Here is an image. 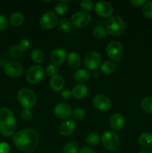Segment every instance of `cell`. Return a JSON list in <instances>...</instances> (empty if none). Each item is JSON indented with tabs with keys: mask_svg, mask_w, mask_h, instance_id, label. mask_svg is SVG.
Returning <instances> with one entry per match:
<instances>
[{
	"mask_svg": "<svg viewBox=\"0 0 152 153\" xmlns=\"http://www.w3.org/2000/svg\"><path fill=\"white\" fill-rule=\"evenodd\" d=\"M125 30V22L118 15L111 16L107 22V31L113 36H119L123 34Z\"/></svg>",
	"mask_w": 152,
	"mask_h": 153,
	"instance_id": "277c9868",
	"label": "cell"
},
{
	"mask_svg": "<svg viewBox=\"0 0 152 153\" xmlns=\"http://www.w3.org/2000/svg\"><path fill=\"white\" fill-rule=\"evenodd\" d=\"M72 96H74L75 98L76 99H83L88 94V88L86 85L83 84H78L75 85L72 91Z\"/></svg>",
	"mask_w": 152,
	"mask_h": 153,
	"instance_id": "ffe728a7",
	"label": "cell"
},
{
	"mask_svg": "<svg viewBox=\"0 0 152 153\" xmlns=\"http://www.w3.org/2000/svg\"><path fill=\"white\" fill-rule=\"evenodd\" d=\"M72 116L74 117L75 119L81 120L86 116V112L81 108H76L72 111Z\"/></svg>",
	"mask_w": 152,
	"mask_h": 153,
	"instance_id": "d6a6232c",
	"label": "cell"
},
{
	"mask_svg": "<svg viewBox=\"0 0 152 153\" xmlns=\"http://www.w3.org/2000/svg\"><path fill=\"white\" fill-rule=\"evenodd\" d=\"M72 24L75 28H83L91 22V16L87 11L80 10L75 13L72 16Z\"/></svg>",
	"mask_w": 152,
	"mask_h": 153,
	"instance_id": "52a82bcc",
	"label": "cell"
},
{
	"mask_svg": "<svg viewBox=\"0 0 152 153\" xmlns=\"http://www.w3.org/2000/svg\"><path fill=\"white\" fill-rule=\"evenodd\" d=\"M57 73H58V69L53 64H49L46 67V73H47L49 76L53 77L54 76L57 75Z\"/></svg>",
	"mask_w": 152,
	"mask_h": 153,
	"instance_id": "74e56055",
	"label": "cell"
},
{
	"mask_svg": "<svg viewBox=\"0 0 152 153\" xmlns=\"http://www.w3.org/2000/svg\"><path fill=\"white\" fill-rule=\"evenodd\" d=\"M89 79V73L85 69L77 70L74 73V79L78 83H84Z\"/></svg>",
	"mask_w": 152,
	"mask_h": 153,
	"instance_id": "7402d4cb",
	"label": "cell"
},
{
	"mask_svg": "<svg viewBox=\"0 0 152 153\" xmlns=\"http://www.w3.org/2000/svg\"><path fill=\"white\" fill-rule=\"evenodd\" d=\"M9 19L5 15L0 14V31H4L9 25Z\"/></svg>",
	"mask_w": 152,
	"mask_h": 153,
	"instance_id": "e575fe53",
	"label": "cell"
},
{
	"mask_svg": "<svg viewBox=\"0 0 152 153\" xmlns=\"http://www.w3.org/2000/svg\"><path fill=\"white\" fill-rule=\"evenodd\" d=\"M75 128V123L73 120H66L61 123L59 127V132L63 137L69 136L73 133Z\"/></svg>",
	"mask_w": 152,
	"mask_h": 153,
	"instance_id": "e0dca14e",
	"label": "cell"
},
{
	"mask_svg": "<svg viewBox=\"0 0 152 153\" xmlns=\"http://www.w3.org/2000/svg\"><path fill=\"white\" fill-rule=\"evenodd\" d=\"M44 70L40 65H34L30 67L26 73V80L31 85L38 84L43 79Z\"/></svg>",
	"mask_w": 152,
	"mask_h": 153,
	"instance_id": "8992f818",
	"label": "cell"
},
{
	"mask_svg": "<svg viewBox=\"0 0 152 153\" xmlns=\"http://www.w3.org/2000/svg\"><path fill=\"white\" fill-rule=\"evenodd\" d=\"M51 88L54 91L56 92H59V91H62L65 85V81H64L63 78L60 75H55L52 79H50V82H49Z\"/></svg>",
	"mask_w": 152,
	"mask_h": 153,
	"instance_id": "ac0fdd59",
	"label": "cell"
},
{
	"mask_svg": "<svg viewBox=\"0 0 152 153\" xmlns=\"http://www.w3.org/2000/svg\"><path fill=\"white\" fill-rule=\"evenodd\" d=\"M19 46L24 52V51L28 50V49L31 47V42H30V40H28V39H22V40H21L20 42H19Z\"/></svg>",
	"mask_w": 152,
	"mask_h": 153,
	"instance_id": "8d00e7d4",
	"label": "cell"
},
{
	"mask_svg": "<svg viewBox=\"0 0 152 153\" xmlns=\"http://www.w3.org/2000/svg\"><path fill=\"white\" fill-rule=\"evenodd\" d=\"M58 23V19L55 13L52 11H48L41 16L40 20V26L46 30H50L55 28Z\"/></svg>",
	"mask_w": 152,
	"mask_h": 153,
	"instance_id": "9c48e42d",
	"label": "cell"
},
{
	"mask_svg": "<svg viewBox=\"0 0 152 153\" xmlns=\"http://www.w3.org/2000/svg\"><path fill=\"white\" fill-rule=\"evenodd\" d=\"M92 34L95 38H103L106 35V30L102 26H96L92 31Z\"/></svg>",
	"mask_w": 152,
	"mask_h": 153,
	"instance_id": "1f68e13d",
	"label": "cell"
},
{
	"mask_svg": "<svg viewBox=\"0 0 152 153\" xmlns=\"http://www.w3.org/2000/svg\"><path fill=\"white\" fill-rule=\"evenodd\" d=\"M93 76L95 78H98V76H99V73H98V72H95V73H93Z\"/></svg>",
	"mask_w": 152,
	"mask_h": 153,
	"instance_id": "f6af8a7d",
	"label": "cell"
},
{
	"mask_svg": "<svg viewBox=\"0 0 152 153\" xmlns=\"http://www.w3.org/2000/svg\"><path fill=\"white\" fill-rule=\"evenodd\" d=\"M77 152H78V146L75 142H68L64 145L63 148V153H77Z\"/></svg>",
	"mask_w": 152,
	"mask_h": 153,
	"instance_id": "4316f807",
	"label": "cell"
},
{
	"mask_svg": "<svg viewBox=\"0 0 152 153\" xmlns=\"http://www.w3.org/2000/svg\"><path fill=\"white\" fill-rule=\"evenodd\" d=\"M9 21L13 26H20L24 22V16L19 12H15L10 15Z\"/></svg>",
	"mask_w": 152,
	"mask_h": 153,
	"instance_id": "cb8c5ba5",
	"label": "cell"
},
{
	"mask_svg": "<svg viewBox=\"0 0 152 153\" xmlns=\"http://www.w3.org/2000/svg\"><path fill=\"white\" fill-rule=\"evenodd\" d=\"M16 130V120L14 114L7 108H0V133L4 137L13 135Z\"/></svg>",
	"mask_w": 152,
	"mask_h": 153,
	"instance_id": "7a4b0ae2",
	"label": "cell"
},
{
	"mask_svg": "<svg viewBox=\"0 0 152 153\" xmlns=\"http://www.w3.org/2000/svg\"><path fill=\"white\" fill-rule=\"evenodd\" d=\"M86 142L91 146H97L100 142V137L96 133H91L86 137Z\"/></svg>",
	"mask_w": 152,
	"mask_h": 153,
	"instance_id": "f546056e",
	"label": "cell"
},
{
	"mask_svg": "<svg viewBox=\"0 0 152 153\" xmlns=\"http://www.w3.org/2000/svg\"><path fill=\"white\" fill-rule=\"evenodd\" d=\"M139 143L146 149L152 148V134L148 132L142 133L139 137Z\"/></svg>",
	"mask_w": 152,
	"mask_h": 153,
	"instance_id": "d6986e66",
	"label": "cell"
},
{
	"mask_svg": "<svg viewBox=\"0 0 152 153\" xmlns=\"http://www.w3.org/2000/svg\"><path fill=\"white\" fill-rule=\"evenodd\" d=\"M107 54L109 58L115 61H118L122 56L123 47L122 45L117 40L110 42L107 46Z\"/></svg>",
	"mask_w": 152,
	"mask_h": 153,
	"instance_id": "ba28073f",
	"label": "cell"
},
{
	"mask_svg": "<svg viewBox=\"0 0 152 153\" xmlns=\"http://www.w3.org/2000/svg\"><path fill=\"white\" fill-rule=\"evenodd\" d=\"M116 70V64L112 61H106L101 64V70L105 75H110Z\"/></svg>",
	"mask_w": 152,
	"mask_h": 153,
	"instance_id": "603a6c76",
	"label": "cell"
},
{
	"mask_svg": "<svg viewBox=\"0 0 152 153\" xmlns=\"http://www.w3.org/2000/svg\"><path fill=\"white\" fill-rule=\"evenodd\" d=\"M80 7L86 10H91L95 7L94 2L91 0H83V1H80Z\"/></svg>",
	"mask_w": 152,
	"mask_h": 153,
	"instance_id": "d590c367",
	"label": "cell"
},
{
	"mask_svg": "<svg viewBox=\"0 0 152 153\" xmlns=\"http://www.w3.org/2000/svg\"><path fill=\"white\" fill-rule=\"evenodd\" d=\"M142 108L148 114H152V97L148 96L142 100Z\"/></svg>",
	"mask_w": 152,
	"mask_h": 153,
	"instance_id": "d4e9b609",
	"label": "cell"
},
{
	"mask_svg": "<svg viewBox=\"0 0 152 153\" xmlns=\"http://www.w3.org/2000/svg\"><path fill=\"white\" fill-rule=\"evenodd\" d=\"M146 1L145 0H131V3L135 7H140L145 4Z\"/></svg>",
	"mask_w": 152,
	"mask_h": 153,
	"instance_id": "b9f144b4",
	"label": "cell"
},
{
	"mask_svg": "<svg viewBox=\"0 0 152 153\" xmlns=\"http://www.w3.org/2000/svg\"><path fill=\"white\" fill-rule=\"evenodd\" d=\"M67 61H68V64L71 68L76 69L78 68L81 63V60H80V57L77 52H72L69 53L67 56Z\"/></svg>",
	"mask_w": 152,
	"mask_h": 153,
	"instance_id": "44dd1931",
	"label": "cell"
},
{
	"mask_svg": "<svg viewBox=\"0 0 152 153\" xmlns=\"http://www.w3.org/2000/svg\"><path fill=\"white\" fill-rule=\"evenodd\" d=\"M101 62V55L98 52L92 51L86 55L84 59V64L89 70H95L99 67Z\"/></svg>",
	"mask_w": 152,
	"mask_h": 153,
	"instance_id": "30bf717a",
	"label": "cell"
},
{
	"mask_svg": "<svg viewBox=\"0 0 152 153\" xmlns=\"http://www.w3.org/2000/svg\"><path fill=\"white\" fill-rule=\"evenodd\" d=\"M44 53L40 49H34L31 53V58L34 62L40 64L44 60Z\"/></svg>",
	"mask_w": 152,
	"mask_h": 153,
	"instance_id": "484cf974",
	"label": "cell"
},
{
	"mask_svg": "<svg viewBox=\"0 0 152 153\" xmlns=\"http://www.w3.org/2000/svg\"><path fill=\"white\" fill-rule=\"evenodd\" d=\"M55 115L62 120L69 119L72 115V110L70 105L65 102H60L55 105L54 109Z\"/></svg>",
	"mask_w": 152,
	"mask_h": 153,
	"instance_id": "4fadbf2b",
	"label": "cell"
},
{
	"mask_svg": "<svg viewBox=\"0 0 152 153\" xmlns=\"http://www.w3.org/2000/svg\"><path fill=\"white\" fill-rule=\"evenodd\" d=\"M23 51L20 49L19 45H14L10 46L8 50V53L10 57L13 58H19L22 55Z\"/></svg>",
	"mask_w": 152,
	"mask_h": 153,
	"instance_id": "83f0119b",
	"label": "cell"
},
{
	"mask_svg": "<svg viewBox=\"0 0 152 153\" xmlns=\"http://www.w3.org/2000/svg\"><path fill=\"white\" fill-rule=\"evenodd\" d=\"M110 125L111 128L116 131L122 130L125 125V117L121 114H114L110 118Z\"/></svg>",
	"mask_w": 152,
	"mask_h": 153,
	"instance_id": "2e32d148",
	"label": "cell"
},
{
	"mask_svg": "<svg viewBox=\"0 0 152 153\" xmlns=\"http://www.w3.org/2000/svg\"><path fill=\"white\" fill-rule=\"evenodd\" d=\"M93 105L98 110L106 111L111 107V101L107 96L97 94L93 98Z\"/></svg>",
	"mask_w": 152,
	"mask_h": 153,
	"instance_id": "7c38bea8",
	"label": "cell"
},
{
	"mask_svg": "<svg viewBox=\"0 0 152 153\" xmlns=\"http://www.w3.org/2000/svg\"><path fill=\"white\" fill-rule=\"evenodd\" d=\"M4 72L10 77L17 78L19 77L23 73V67L21 64L15 61L7 62L4 66Z\"/></svg>",
	"mask_w": 152,
	"mask_h": 153,
	"instance_id": "8fae6325",
	"label": "cell"
},
{
	"mask_svg": "<svg viewBox=\"0 0 152 153\" xmlns=\"http://www.w3.org/2000/svg\"><path fill=\"white\" fill-rule=\"evenodd\" d=\"M10 152V146L5 142L0 143V153H8Z\"/></svg>",
	"mask_w": 152,
	"mask_h": 153,
	"instance_id": "ab89813d",
	"label": "cell"
},
{
	"mask_svg": "<svg viewBox=\"0 0 152 153\" xmlns=\"http://www.w3.org/2000/svg\"><path fill=\"white\" fill-rule=\"evenodd\" d=\"M58 27L61 31L64 33H69L72 30V25L67 19H62L58 22Z\"/></svg>",
	"mask_w": 152,
	"mask_h": 153,
	"instance_id": "f1b7e54d",
	"label": "cell"
},
{
	"mask_svg": "<svg viewBox=\"0 0 152 153\" xmlns=\"http://www.w3.org/2000/svg\"><path fill=\"white\" fill-rule=\"evenodd\" d=\"M101 141L104 147L110 151H116L120 146V139L114 131H104L101 135Z\"/></svg>",
	"mask_w": 152,
	"mask_h": 153,
	"instance_id": "5b68a950",
	"label": "cell"
},
{
	"mask_svg": "<svg viewBox=\"0 0 152 153\" xmlns=\"http://www.w3.org/2000/svg\"><path fill=\"white\" fill-rule=\"evenodd\" d=\"M61 96H62V98L64 99V100H69V99L72 97V92L69 89H65L62 91Z\"/></svg>",
	"mask_w": 152,
	"mask_h": 153,
	"instance_id": "60d3db41",
	"label": "cell"
},
{
	"mask_svg": "<svg viewBox=\"0 0 152 153\" xmlns=\"http://www.w3.org/2000/svg\"><path fill=\"white\" fill-rule=\"evenodd\" d=\"M55 11L59 15H64L68 11V7L65 3L61 1L55 6Z\"/></svg>",
	"mask_w": 152,
	"mask_h": 153,
	"instance_id": "4dcf8cb0",
	"label": "cell"
},
{
	"mask_svg": "<svg viewBox=\"0 0 152 153\" xmlns=\"http://www.w3.org/2000/svg\"><path fill=\"white\" fill-rule=\"evenodd\" d=\"M78 153H95V151L92 149V148L89 147V146H83L80 149Z\"/></svg>",
	"mask_w": 152,
	"mask_h": 153,
	"instance_id": "7bdbcfd3",
	"label": "cell"
},
{
	"mask_svg": "<svg viewBox=\"0 0 152 153\" xmlns=\"http://www.w3.org/2000/svg\"><path fill=\"white\" fill-rule=\"evenodd\" d=\"M139 153H152V151L150 149H144V150L140 151Z\"/></svg>",
	"mask_w": 152,
	"mask_h": 153,
	"instance_id": "ee69618b",
	"label": "cell"
},
{
	"mask_svg": "<svg viewBox=\"0 0 152 153\" xmlns=\"http://www.w3.org/2000/svg\"><path fill=\"white\" fill-rule=\"evenodd\" d=\"M40 142V136L37 131L33 128H24L18 131L13 137L15 146L25 152L34 151Z\"/></svg>",
	"mask_w": 152,
	"mask_h": 153,
	"instance_id": "6da1fadb",
	"label": "cell"
},
{
	"mask_svg": "<svg viewBox=\"0 0 152 153\" xmlns=\"http://www.w3.org/2000/svg\"><path fill=\"white\" fill-rule=\"evenodd\" d=\"M21 115H22V117L25 120H28L31 118L32 117V112L30 111V109H24L23 111L21 113Z\"/></svg>",
	"mask_w": 152,
	"mask_h": 153,
	"instance_id": "f35d334b",
	"label": "cell"
},
{
	"mask_svg": "<svg viewBox=\"0 0 152 153\" xmlns=\"http://www.w3.org/2000/svg\"><path fill=\"white\" fill-rule=\"evenodd\" d=\"M66 58V52L62 48H56L51 52L50 60L53 65L63 64Z\"/></svg>",
	"mask_w": 152,
	"mask_h": 153,
	"instance_id": "9a60e30c",
	"label": "cell"
},
{
	"mask_svg": "<svg viewBox=\"0 0 152 153\" xmlns=\"http://www.w3.org/2000/svg\"><path fill=\"white\" fill-rule=\"evenodd\" d=\"M143 13L149 19H152V1H147L143 5Z\"/></svg>",
	"mask_w": 152,
	"mask_h": 153,
	"instance_id": "836d02e7",
	"label": "cell"
},
{
	"mask_svg": "<svg viewBox=\"0 0 152 153\" xmlns=\"http://www.w3.org/2000/svg\"><path fill=\"white\" fill-rule=\"evenodd\" d=\"M95 12L102 17H109L113 13V7L110 3L107 1H98L95 4Z\"/></svg>",
	"mask_w": 152,
	"mask_h": 153,
	"instance_id": "5bb4252c",
	"label": "cell"
},
{
	"mask_svg": "<svg viewBox=\"0 0 152 153\" xmlns=\"http://www.w3.org/2000/svg\"><path fill=\"white\" fill-rule=\"evenodd\" d=\"M17 98L21 105L25 109H31L37 102L36 94L29 88H21L17 93Z\"/></svg>",
	"mask_w": 152,
	"mask_h": 153,
	"instance_id": "3957f363",
	"label": "cell"
}]
</instances>
